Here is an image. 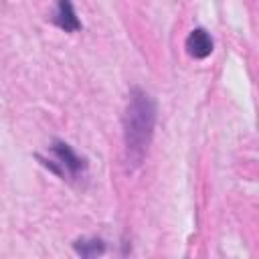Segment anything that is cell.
<instances>
[{"mask_svg":"<svg viewBox=\"0 0 259 259\" xmlns=\"http://www.w3.org/2000/svg\"><path fill=\"white\" fill-rule=\"evenodd\" d=\"M156 119H158L156 99L148 91L134 87L130 91V99L123 111V144H125L127 160L134 166L142 164L144 156L148 154L156 130Z\"/></svg>","mask_w":259,"mask_h":259,"instance_id":"cell-1","label":"cell"},{"mask_svg":"<svg viewBox=\"0 0 259 259\" xmlns=\"http://www.w3.org/2000/svg\"><path fill=\"white\" fill-rule=\"evenodd\" d=\"M45 168L55 172L67 182H79L87 174V158L79 156L67 142L63 140H53L49 146V154L36 156Z\"/></svg>","mask_w":259,"mask_h":259,"instance_id":"cell-2","label":"cell"},{"mask_svg":"<svg viewBox=\"0 0 259 259\" xmlns=\"http://www.w3.org/2000/svg\"><path fill=\"white\" fill-rule=\"evenodd\" d=\"M212 47H214V42H212L210 32L200 26L192 28L184 40V49H186L188 57H192V59H206L212 53Z\"/></svg>","mask_w":259,"mask_h":259,"instance_id":"cell-3","label":"cell"},{"mask_svg":"<svg viewBox=\"0 0 259 259\" xmlns=\"http://www.w3.org/2000/svg\"><path fill=\"white\" fill-rule=\"evenodd\" d=\"M51 20L55 26H59L65 32H77L81 28V22L77 18V12H75L71 0H57V6H55Z\"/></svg>","mask_w":259,"mask_h":259,"instance_id":"cell-4","label":"cell"},{"mask_svg":"<svg viewBox=\"0 0 259 259\" xmlns=\"http://www.w3.org/2000/svg\"><path fill=\"white\" fill-rule=\"evenodd\" d=\"M73 247H75V251L81 257H87V259L105 253V243L101 239H97V237H93V239H79V241H75Z\"/></svg>","mask_w":259,"mask_h":259,"instance_id":"cell-5","label":"cell"}]
</instances>
